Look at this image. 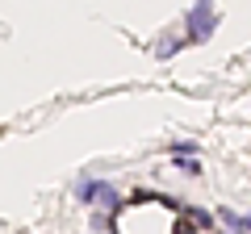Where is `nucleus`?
Here are the masks:
<instances>
[{"instance_id":"20e7f679","label":"nucleus","mask_w":251,"mask_h":234,"mask_svg":"<svg viewBox=\"0 0 251 234\" xmlns=\"http://www.w3.org/2000/svg\"><path fill=\"white\" fill-rule=\"evenodd\" d=\"M176 234H197V222H193V217H180V222H176Z\"/></svg>"},{"instance_id":"423d86ee","label":"nucleus","mask_w":251,"mask_h":234,"mask_svg":"<svg viewBox=\"0 0 251 234\" xmlns=\"http://www.w3.org/2000/svg\"><path fill=\"white\" fill-rule=\"evenodd\" d=\"M239 230H251V217H239Z\"/></svg>"},{"instance_id":"f03ea898","label":"nucleus","mask_w":251,"mask_h":234,"mask_svg":"<svg viewBox=\"0 0 251 234\" xmlns=\"http://www.w3.org/2000/svg\"><path fill=\"white\" fill-rule=\"evenodd\" d=\"M80 201H88V205H109V209H117V192L109 188V184H100V180H84V184H80Z\"/></svg>"},{"instance_id":"7ed1b4c3","label":"nucleus","mask_w":251,"mask_h":234,"mask_svg":"<svg viewBox=\"0 0 251 234\" xmlns=\"http://www.w3.org/2000/svg\"><path fill=\"white\" fill-rule=\"evenodd\" d=\"M176 167H180V171H188V176H197V171H201V163H197V159H184V155H180V163H176Z\"/></svg>"},{"instance_id":"f257e3e1","label":"nucleus","mask_w":251,"mask_h":234,"mask_svg":"<svg viewBox=\"0 0 251 234\" xmlns=\"http://www.w3.org/2000/svg\"><path fill=\"white\" fill-rule=\"evenodd\" d=\"M184 25L193 29V38H197V42H205V38L218 29V21H214V0H197V4H193V13L184 17Z\"/></svg>"},{"instance_id":"39448f33","label":"nucleus","mask_w":251,"mask_h":234,"mask_svg":"<svg viewBox=\"0 0 251 234\" xmlns=\"http://www.w3.org/2000/svg\"><path fill=\"white\" fill-rule=\"evenodd\" d=\"M172 151H176V155H193L197 146H193V142H172Z\"/></svg>"}]
</instances>
